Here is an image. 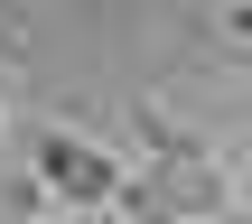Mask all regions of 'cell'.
<instances>
[{
    "mask_svg": "<svg viewBox=\"0 0 252 224\" xmlns=\"http://www.w3.org/2000/svg\"><path fill=\"white\" fill-rule=\"evenodd\" d=\"M28 159H37V187H47V196H65V206H112V196L131 187V168H122L112 150L75 140V131H56V122L28 140Z\"/></svg>",
    "mask_w": 252,
    "mask_h": 224,
    "instance_id": "cell-1",
    "label": "cell"
},
{
    "mask_svg": "<svg viewBox=\"0 0 252 224\" xmlns=\"http://www.w3.org/2000/svg\"><path fill=\"white\" fill-rule=\"evenodd\" d=\"M0 94H9V84H0Z\"/></svg>",
    "mask_w": 252,
    "mask_h": 224,
    "instance_id": "cell-2",
    "label": "cell"
}]
</instances>
